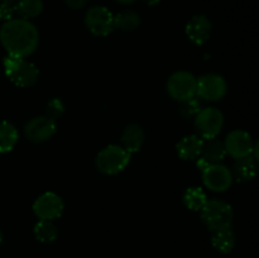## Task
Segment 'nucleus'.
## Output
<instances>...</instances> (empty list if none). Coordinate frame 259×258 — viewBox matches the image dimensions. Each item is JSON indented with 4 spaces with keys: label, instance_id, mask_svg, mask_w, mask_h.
<instances>
[{
    "label": "nucleus",
    "instance_id": "nucleus-1",
    "mask_svg": "<svg viewBox=\"0 0 259 258\" xmlns=\"http://www.w3.org/2000/svg\"><path fill=\"white\" fill-rule=\"evenodd\" d=\"M0 42L8 55L25 58L38 48L39 32L29 20L9 19L0 28Z\"/></svg>",
    "mask_w": 259,
    "mask_h": 258
},
{
    "label": "nucleus",
    "instance_id": "nucleus-2",
    "mask_svg": "<svg viewBox=\"0 0 259 258\" xmlns=\"http://www.w3.org/2000/svg\"><path fill=\"white\" fill-rule=\"evenodd\" d=\"M4 71L7 77L19 88L33 86L39 77V71L34 63L10 55L4 58Z\"/></svg>",
    "mask_w": 259,
    "mask_h": 258
},
{
    "label": "nucleus",
    "instance_id": "nucleus-3",
    "mask_svg": "<svg viewBox=\"0 0 259 258\" xmlns=\"http://www.w3.org/2000/svg\"><path fill=\"white\" fill-rule=\"evenodd\" d=\"M129 162H131L129 152H126L121 146L109 144L98 153L95 158V166L101 174L113 176L124 171Z\"/></svg>",
    "mask_w": 259,
    "mask_h": 258
},
{
    "label": "nucleus",
    "instance_id": "nucleus-4",
    "mask_svg": "<svg viewBox=\"0 0 259 258\" xmlns=\"http://www.w3.org/2000/svg\"><path fill=\"white\" fill-rule=\"evenodd\" d=\"M201 220L212 233L225 228H232L233 209L224 200H207L201 210Z\"/></svg>",
    "mask_w": 259,
    "mask_h": 258
},
{
    "label": "nucleus",
    "instance_id": "nucleus-5",
    "mask_svg": "<svg viewBox=\"0 0 259 258\" xmlns=\"http://www.w3.org/2000/svg\"><path fill=\"white\" fill-rule=\"evenodd\" d=\"M197 78L189 71H177L167 81V93L179 103L190 100L196 96Z\"/></svg>",
    "mask_w": 259,
    "mask_h": 258
},
{
    "label": "nucleus",
    "instance_id": "nucleus-6",
    "mask_svg": "<svg viewBox=\"0 0 259 258\" xmlns=\"http://www.w3.org/2000/svg\"><path fill=\"white\" fill-rule=\"evenodd\" d=\"M224 126V115L217 108H204L195 115V128L202 139L217 138Z\"/></svg>",
    "mask_w": 259,
    "mask_h": 258
},
{
    "label": "nucleus",
    "instance_id": "nucleus-7",
    "mask_svg": "<svg viewBox=\"0 0 259 258\" xmlns=\"http://www.w3.org/2000/svg\"><path fill=\"white\" fill-rule=\"evenodd\" d=\"M85 25L91 34L96 37H106L113 30L114 27V14L105 7H93L86 12Z\"/></svg>",
    "mask_w": 259,
    "mask_h": 258
},
{
    "label": "nucleus",
    "instance_id": "nucleus-8",
    "mask_svg": "<svg viewBox=\"0 0 259 258\" xmlns=\"http://www.w3.org/2000/svg\"><path fill=\"white\" fill-rule=\"evenodd\" d=\"M228 85L225 78L218 73H206L197 78L196 96L206 101L222 100L227 95Z\"/></svg>",
    "mask_w": 259,
    "mask_h": 258
},
{
    "label": "nucleus",
    "instance_id": "nucleus-9",
    "mask_svg": "<svg viewBox=\"0 0 259 258\" xmlns=\"http://www.w3.org/2000/svg\"><path fill=\"white\" fill-rule=\"evenodd\" d=\"M65 204L60 195L47 191L37 197L33 204V212L39 220H55L62 215Z\"/></svg>",
    "mask_w": 259,
    "mask_h": 258
},
{
    "label": "nucleus",
    "instance_id": "nucleus-10",
    "mask_svg": "<svg viewBox=\"0 0 259 258\" xmlns=\"http://www.w3.org/2000/svg\"><path fill=\"white\" fill-rule=\"evenodd\" d=\"M255 142L248 132L242 129H234L227 136L224 142L225 151L233 158L240 159L250 156L254 149Z\"/></svg>",
    "mask_w": 259,
    "mask_h": 258
},
{
    "label": "nucleus",
    "instance_id": "nucleus-11",
    "mask_svg": "<svg viewBox=\"0 0 259 258\" xmlns=\"http://www.w3.org/2000/svg\"><path fill=\"white\" fill-rule=\"evenodd\" d=\"M202 181L205 186L215 192H224L233 184L232 171L222 163L209 164L202 169Z\"/></svg>",
    "mask_w": 259,
    "mask_h": 258
},
{
    "label": "nucleus",
    "instance_id": "nucleus-12",
    "mask_svg": "<svg viewBox=\"0 0 259 258\" xmlns=\"http://www.w3.org/2000/svg\"><path fill=\"white\" fill-rule=\"evenodd\" d=\"M57 126L51 116H37L30 119L24 128L25 137L33 143H42L56 134Z\"/></svg>",
    "mask_w": 259,
    "mask_h": 258
},
{
    "label": "nucleus",
    "instance_id": "nucleus-13",
    "mask_svg": "<svg viewBox=\"0 0 259 258\" xmlns=\"http://www.w3.org/2000/svg\"><path fill=\"white\" fill-rule=\"evenodd\" d=\"M186 35L192 43L201 46L210 39L212 24L206 15H194L186 24Z\"/></svg>",
    "mask_w": 259,
    "mask_h": 258
},
{
    "label": "nucleus",
    "instance_id": "nucleus-14",
    "mask_svg": "<svg viewBox=\"0 0 259 258\" xmlns=\"http://www.w3.org/2000/svg\"><path fill=\"white\" fill-rule=\"evenodd\" d=\"M204 139L197 134L186 136L177 143V154L185 161H192L201 156Z\"/></svg>",
    "mask_w": 259,
    "mask_h": 258
},
{
    "label": "nucleus",
    "instance_id": "nucleus-15",
    "mask_svg": "<svg viewBox=\"0 0 259 258\" xmlns=\"http://www.w3.org/2000/svg\"><path fill=\"white\" fill-rule=\"evenodd\" d=\"M144 139H146V134H144L143 128L138 124H129L121 134L123 148L131 154L136 153L142 148Z\"/></svg>",
    "mask_w": 259,
    "mask_h": 258
},
{
    "label": "nucleus",
    "instance_id": "nucleus-16",
    "mask_svg": "<svg viewBox=\"0 0 259 258\" xmlns=\"http://www.w3.org/2000/svg\"><path fill=\"white\" fill-rule=\"evenodd\" d=\"M258 168V159L250 154V156L244 157V158L237 159L233 168V179L238 180L240 182L250 181L257 175Z\"/></svg>",
    "mask_w": 259,
    "mask_h": 258
},
{
    "label": "nucleus",
    "instance_id": "nucleus-17",
    "mask_svg": "<svg viewBox=\"0 0 259 258\" xmlns=\"http://www.w3.org/2000/svg\"><path fill=\"white\" fill-rule=\"evenodd\" d=\"M227 156V151H225L224 143L218 139H207V142L205 143L204 147H202L201 151V158L204 161H206L209 164H215L220 163L223 159Z\"/></svg>",
    "mask_w": 259,
    "mask_h": 258
},
{
    "label": "nucleus",
    "instance_id": "nucleus-18",
    "mask_svg": "<svg viewBox=\"0 0 259 258\" xmlns=\"http://www.w3.org/2000/svg\"><path fill=\"white\" fill-rule=\"evenodd\" d=\"M19 134L9 121H0V153H8L17 144Z\"/></svg>",
    "mask_w": 259,
    "mask_h": 258
},
{
    "label": "nucleus",
    "instance_id": "nucleus-19",
    "mask_svg": "<svg viewBox=\"0 0 259 258\" xmlns=\"http://www.w3.org/2000/svg\"><path fill=\"white\" fill-rule=\"evenodd\" d=\"M212 245L222 253L232 252L235 245V234L232 228H225L212 233Z\"/></svg>",
    "mask_w": 259,
    "mask_h": 258
},
{
    "label": "nucleus",
    "instance_id": "nucleus-20",
    "mask_svg": "<svg viewBox=\"0 0 259 258\" xmlns=\"http://www.w3.org/2000/svg\"><path fill=\"white\" fill-rule=\"evenodd\" d=\"M141 24V17L133 10H124L114 15V27L123 32H133Z\"/></svg>",
    "mask_w": 259,
    "mask_h": 258
},
{
    "label": "nucleus",
    "instance_id": "nucleus-21",
    "mask_svg": "<svg viewBox=\"0 0 259 258\" xmlns=\"http://www.w3.org/2000/svg\"><path fill=\"white\" fill-rule=\"evenodd\" d=\"M14 12L19 15L22 19H33L37 18L43 12L42 0H18L14 5Z\"/></svg>",
    "mask_w": 259,
    "mask_h": 258
},
{
    "label": "nucleus",
    "instance_id": "nucleus-22",
    "mask_svg": "<svg viewBox=\"0 0 259 258\" xmlns=\"http://www.w3.org/2000/svg\"><path fill=\"white\" fill-rule=\"evenodd\" d=\"M207 196L204 190L199 186H192L185 191L184 194V204L187 209L192 211H200L206 204Z\"/></svg>",
    "mask_w": 259,
    "mask_h": 258
},
{
    "label": "nucleus",
    "instance_id": "nucleus-23",
    "mask_svg": "<svg viewBox=\"0 0 259 258\" xmlns=\"http://www.w3.org/2000/svg\"><path fill=\"white\" fill-rule=\"evenodd\" d=\"M34 235L39 242L52 243L57 239L58 230L51 220H39L34 225Z\"/></svg>",
    "mask_w": 259,
    "mask_h": 258
},
{
    "label": "nucleus",
    "instance_id": "nucleus-24",
    "mask_svg": "<svg viewBox=\"0 0 259 258\" xmlns=\"http://www.w3.org/2000/svg\"><path fill=\"white\" fill-rule=\"evenodd\" d=\"M200 108H201V105H200V101L196 100V96H195V98H192V99H190V100L184 101V103H182L181 111L185 116H195L200 110H201Z\"/></svg>",
    "mask_w": 259,
    "mask_h": 258
},
{
    "label": "nucleus",
    "instance_id": "nucleus-25",
    "mask_svg": "<svg viewBox=\"0 0 259 258\" xmlns=\"http://www.w3.org/2000/svg\"><path fill=\"white\" fill-rule=\"evenodd\" d=\"M47 109H48V113H50L51 115L57 116L63 111V104L61 103L58 99H53V100H51L50 103H48Z\"/></svg>",
    "mask_w": 259,
    "mask_h": 258
},
{
    "label": "nucleus",
    "instance_id": "nucleus-26",
    "mask_svg": "<svg viewBox=\"0 0 259 258\" xmlns=\"http://www.w3.org/2000/svg\"><path fill=\"white\" fill-rule=\"evenodd\" d=\"M13 14H14V7L13 5L0 4V19L7 22V20L13 19Z\"/></svg>",
    "mask_w": 259,
    "mask_h": 258
},
{
    "label": "nucleus",
    "instance_id": "nucleus-27",
    "mask_svg": "<svg viewBox=\"0 0 259 258\" xmlns=\"http://www.w3.org/2000/svg\"><path fill=\"white\" fill-rule=\"evenodd\" d=\"M65 3L71 9H81V8L85 7L88 0H65Z\"/></svg>",
    "mask_w": 259,
    "mask_h": 258
},
{
    "label": "nucleus",
    "instance_id": "nucleus-28",
    "mask_svg": "<svg viewBox=\"0 0 259 258\" xmlns=\"http://www.w3.org/2000/svg\"><path fill=\"white\" fill-rule=\"evenodd\" d=\"M143 2L146 3L147 5H149V7H154V5L159 4V2H161V0H143Z\"/></svg>",
    "mask_w": 259,
    "mask_h": 258
},
{
    "label": "nucleus",
    "instance_id": "nucleus-29",
    "mask_svg": "<svg viewBox=\"0 0 259 258\" xmlns=\"http://www.w3.org/2000/svg\"><path fill=\"white\" fill-rule=\"evenodd\" d=\"M0 3L5 5H13L15 3V0H0Z\"/></svg>",
    "mask_w": 259,
    "mask_h": 258
},
{
    "label": "nucleus",
    "instance_id": "nucleus-30",
    "mask_svg": "<svg viewBox=\"0 0 259 258\" xmlns=\"http://www.w3.org/2000/svg\"><path fill=\"white\" fill-rule=\"evenodd\" d=\"M115 2L120 3V4H132V3H134L136 0H115Z\"/></svg>",
    "mask_w": 259,
    "mask_h": 258
},
{
    "label": "nucleus",
    "instance_id": "nucleus-31",
    "mask_svg": "<svg viewBox=\"0 0 259 258\" xmlns=\"http://www.w3.org/2000/svg\"><path fill=\"white\" fill-rule=\"evenodd\" d=\"M2 240H3V234L2 232H0V244H2Z\"/></svg>",
    "mask_w": 259,
    "mask_h": 258
}]
</instances>
